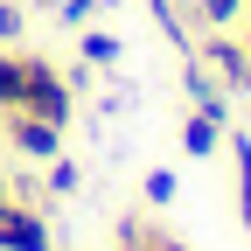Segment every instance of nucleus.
Listing matches in <instances>:
<instances>
[{
  "label": "nucleus",
  "mask_w": 251,
  "mask_h": 251,
  "mask_svg": "<svg viewBox=\"0 0 251 251\" xmlns=\"http://www.w3.org/2000/svg\"><path fill=\"white\" fill-rule=\"evenodd\" d=\"M0 244H7V251H49V230H42V216L0 202Z\"/></svg>",
  "instance_id": "obj_1"
},
{
  "label": "nucleus",
  "mask_w": 251,
  "mask_h": 251,
  "mask_svg": "<svg viewBox=\"0 0 251 251\" xmlns=\"http://www.w3.org/2000/svg\"><path fill=\"white\" fill-rule=\"evenodd\" d=\"M21 112H35V119H49V126H63V119H70V91L56 84V70H42L35 84H28V98H21Z\"/></svg>",
  "instance_id": "obj_2"
},
{
  "label": "nucleus",
  "mask_w": 251,
  "mask_h": 251,
  "mask_svg": "<svg viewBox=\"0 0 251 251\" xmlns=\"http://www.w3.org/2000/svg\"><path fill=\"white\" fill-rule=\"evenodd\" d=\"M56 133H63V126H49V119H35V112L14 119V147L35 153V161H56Z\"/></svg>",
  "instance_id": "obj_3"
},
{
  "label": "nucleus",
  "mask_w": 251,
  "mask_h": 251,
  "mask_svg": "<svg viewBox=\"0 0 251 251\" xmlns=\"http://www.w3.org/2000/svg\"><path fill=\"white\" fill-rule=\"evenodd\" d=\"M49 63H28V56H0V105H21L28 84H35Z\"/></svg>",
  "instance_id": "obj_4"
},
{
  "label": "nucleus",
  "mask_w": 251,
  "mask_h": 251,
  "mask_svg": "<svg viewBox=\"0 0 251 251\" xmlns=\"http://www.w3.org/2000/svg\"><path fill=\"white\" fill-rule=\"evenodd\" d=\"M181 147H188V153H209V147H216V112H196V119H188V126H181Z\"/></svg>",
  "instance_id": "obj_5"
},
{
  "label": "nucleus",
  "mask_w": 251,
  "mask_h": 251,
  "mask_svg": "<svg viewBox=\"0 0 251 251\" xmlns=\"http://www.w3.org/2000/svg\"><path fill=\"white\" fill-rule=\"evenodd\" d=\"M209 63H216V70L230 77V91H244V84H251V63H244L237 49H224V42H216V49H209Z\"/></svg>",
  "instance_id": "obj_6"
},
{
  "label": "nucleus",
  "mask_w": 251,
  "mask_h": 251,
  "mask_svg": "<svg viewBox=\"0 0 251 251\" xmlns=\"http://www.w3.org/2000/svg\"><path fill=\"white\" fill-rule=\"evenodd\" d=\"M230 153H237V181H244V230H251V140L237 133V140H230Z\"/></svg>",
  "instance_id": "obj_7"
},
{
  "label": "nucleus",
  "mask_w": 251,
  "mask_h": 251,
  "mask_svg": "<svg viewBox=\"0 0 251 251\" xmlns=\"http://www.w3.org/2000/svg\"><path fill=\"white\" fill-rule=\"evenodd\" d=\"M168 196H175V175L153 168V175H147V202H168Z\"/></svg>",
  "instance_id": "obj_8"
},
{
  "label": "nucleus",
  "mask_w": 251,
  "mask_h": 251,
  "mask_svg": "<svg viewBox=\"0 0 251 251\" xmlns=\"http://www.w3.org/2000/svg\"><path fill=\"white\" fill-rule=\"evenodd\" d=\"M84 56H91V63H112L119 42H112V35H84Z\"/></svg>",
  "instance_id": "obj_9"
},
{
  "label": "nucleus",
  "mask_w": 251,
  "mask_h": 251,
  "mask_svg": "<svg viewBox=\"0 0 251 251\" xmlns=\"http://www.w3.org/2000/svg\"><path fill=\"white\" fill-rule=\"evenodd\" d=\"M202 21H237V0H202Z\"/></svg>",
  "instance_id": "obj_10"
},
{
  "label": "nucleus",
  "mask_w": 251,
  "mask_h": 251,
  "mask_svg": "<svg viewBox=\"0 0 251 251\" xmlns=\"http://www.w3.org/2000/svg\"><path fill=\"white\" fill-rule=\"evenodd\" d=\"M7 35H21V14H14V7H0V42H7Z\"/></svg>",
  "instance_id": "obj_11"
}]
</instances>
